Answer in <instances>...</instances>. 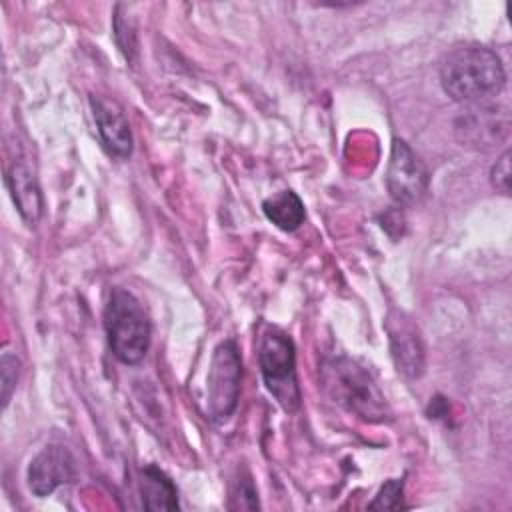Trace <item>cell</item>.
Here are the masks:
<instances>
[{
  "instance_id": "cell-1",
  "label": "cell",
  "mask_w": 512,
  "mask_h": 512,
  "mask_svg": "<svg viewBox=\"0 0 512 512\" xmlns=\"http://www.w3.org/2000/svg\"><path fill=\"white\" fill-rule=\"evenodd\" d=\"M504 84V64L488 46L462 44L442 58L440 86L454 102H486L500 94Z\"/></svg>"
},
{
  "instance_id": "cell-2",
  "label": "cell",
  "mask_w": 512,
  "mask_h": 512,
  "mask_svg": "<svg viewBox=\"0 0 512 512\" xmlns=\"http://www.w3.org/2000/svg\"><path fill=\"white\" fill-rule=\"evenodd\" d=\"M322 384L338 406L364 422H386L392 416L374 376L348 356H334L322 364Z\"/></svg>"
},
{
  "instance_id": "cell-3",
  "label": "cell",
  "mask_w": 512,
  "mask_h": 512,
  "mask_svg": "<svg viewBox=\"0 0 512 512\" xmlns=\"http://www.w3.org/2000/svg\"><path fill=\"white\" fill-rule=\"evenodd\" d=\"M104 330L112 354L128 366L140 364L150 348V320L140 300L126 288H112L104 306Z\"/></svg>"
},
{
  "instance_id": "cell-4",
  "label": "cell",
  "mask_w": 512,
  "mask_h": 512,
  "mask_svg": "<svg viewBox=\"0 0 512 512\" xmlns=\"http://www.w3.org/2000/svg\"><path fill=\"white\" fill-rule=\"evenodd\" d=\"M258 364L266 390L274 396L282 410L288 414L298 412L302 396L296 378V348L284 330L268 326L262 332L258 344Z\"/></svg>"
},
{
  "instance_id": "cell-5",
  "label": "cell",
  "mask_w": 512,
  "mask_h": 512,
  "mask_svg": "<svg viewBox=\"0 0 512 512\" xmlns=\"http://www.w3.org/2000/svg\"><path fill=\"white\" fill-rule=\"evenodd\" d=\"M242 358L234 340H222L210 360L206 376V414L214 422H226L240 398Z\"/></svg>"
},
{
  "instance_id": "cell-6",
  "label": "cell",
  "mask_w": 512,
  "mask_h": 512,
  "mask_svg": "<svg viewBox=\"0 0 512 512\" xmlns=\"http://www.w3.org/2000/svg\"><path fill=\"white\" fill-rule=\"evenodd\" d=\"M428 170L418 154L404 142L394 140L386 170V188L398 206H412L420 202L428 190Z\"/></svg>"
},
{
  "instance_id": "cell-7",
  "label": "cell",
  "mask_w": 512,
  "mask_h": 512,
  "mask_svg": "<svg viewBox=\"0 0 512 512\" xmlns=\"http://www.w3.org/2000/svg\"><path fill=\"white\" fill-rule=\"evenodd\" d=\"M510 118L506 108L478 102L468 104V110L456 118L454 132L462 146L476 150H494L508 138Z\"/></svg>"
},
{
  "instance_id": "cell-8",
  "label": "cell",
  "mask_w": 512,
  "mask_h": 512,
  "mask_svg": "<svg viewBox=\"0 0 512 512\" xmlns=\"http://www.w3.org/2000/svg\"><path fill=\"white\" fill-rule=\"evenodd\" d=\"M384 326L396 370L406 378H420L426 370V348L414 320L402 310H390Z\"/></svg>"
},
{
  "instance_id": "cell-9",
  "label": "cell",
  "mask_w": 512,
  "mask_h": 512,
  "mask_svg": "<svg viewBox=\"0 0 512 512\" xmlns=\"http://www.w3.org/2000/svg\"><path fill=\"white\" fill-rule=\"evenodd\" d=\"M78 478V466L72 452L62 444L44 446L30 462L26 480L34 496L46 498L64 484Z\"/></svg>"
},
{
  "instance_id": "cell-10",
  "label": "cell",
  "mask_w": 512,
  "mask_h": 512,
  "mask_svg": "<svg viewBox=\"0 0 512 512\" xmlns=\"http://www.w3.org/2000/svg\"><path fill=\"white\" fill-rule=\"evenodd\" d=\"M90 108L102 146L116 158H128L134 148L130 124L122 108L104 96L90 94Z\"/></svg>"
},
{
  "instance_id": "cell-11",
  "label": "cell",
  "mask_w": 512,
  "mask_h": 512,
  "mask_svg": "<svg viewBox=\"0 0 512 512\" xmlns=\"http://www.w3.org/2000/svg\"><path fill=\"white\" fill-rule=\"evenodd\" d=\"M6 186L12 202L28 226H34L42 216V192L34 168L26 158L14 160L6 170Z\"/></svg>"
},
{
  "instance_id": "cell-12",
  "label": "cell",
  "mask_w": 512,
  "mask_h": 512,
  "mask_svg": "<svg viewBox=\"0 0 512 512\" xmlns=\"http://www.w3.org/2000/svg\"><path fill=\"white\" fill-rule=\"evenodd\" d=\"M140 496L146 510H176L178 490L170 476L158 466L148 464L140 470Z\"/></svg>"
},
{
  "instance_id": "cell-13",
  "label": "cell",
  "mask_w": 512,
  "mask_h": 512,
  "mask_svg": "<svg viewBox=\"0 0 512 512\" xmlns=\"http://www.w3.org/2000/svg\"><path fill=\"white\" fill-rule=\"evenodd\" d=\"M262 210L266 218L284 232H294L306 218L304 204L300 196L292 190H282L262 202Z\"/></svg>"
},
{
  "instance_id": "cell-14",
  "label": "cell",
  "mask_w": 512,
  "mask_h": 512,
  "mask_svg": "<svg viewBox=\"0 0 512 512\" xmlns=\"http://www.w3.org/2000/svg\"><path fill=\"white\" fill-rule=\"evenodd\" d=\"M114 40L124 54L128 62L134 60L136 56V24L134 18L128 14H122V4L116 6L114 10Z\"/></svg>"
},
{
  "instance_id": "cell-15",
  "label": "cell",
  "mask_w": 512,
  "mask_h": 512,
  "mask_svg": "<svg viewBox=\"0 0 512 512\" xmlns=\"http://www.w3.org/2000/svg\"><path fill=\"white\" fill-rule=\"evenodd\" d=\"M230 508H244V510L258 508L256 486L248 470H238L236 478L230 484Z\"/></svg>"
},
{
  "instance_id": "cell-16",
  "label": "cell",
  "mask_w": 512,
  "mask_h": 512,
  "mask_svg": "<svg viewBox=\"0 0 512 512\" xmlns=\"http://www.w3.org/2000/svg\"><path fill=\"white\" fill-rule=\"evenodd\" d=\"M18 358L10 352H4L0 358V388H2V406L6 408L12 392L16 388V380H18Z\"/></svg>"
},
{
  "instance_id": "cell-17",
  "label": "cell",
  "mask_w": 512,
  "mask_h": 512,
  "mask_svg": "<svg viewBox=\"0 0 512 512\" xmlns=\"http://www.w3.org/2000/svg\"><path fill=\"white\" fill-rule=\"evenodd\" d=\"M402 486H404L402 480H396V478L388 480V482L380 488V492H378L376 500L370 504V508H384V510L400 508V506H402V504H400Z\"/></svg>"
},
{
  "instance_id": "cell-18",
  "label": "cell",
  "mask_w": 512,
  "mask_h": 512,
  "mask_svg": "<svg viewBox=\"0 0 512 512\" xmlns=\"http://www.w3.org/2000/svg\"><path fill=\"white\" fill-rule=\"evenodd\" d=\"M490 180L492 186L502 192V194H510V150H506L496 164L490 170Z\"/></svg>"
}]
</instances>
